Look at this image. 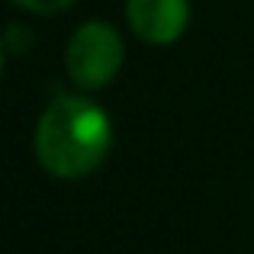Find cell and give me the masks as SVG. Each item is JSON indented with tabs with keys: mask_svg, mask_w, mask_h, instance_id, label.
Segmentation results:
<instances>
[{
	"mask_svg": "<svg viewBox=\"0 0 254 254\" xmlns=\"http://www.w3.org/2000/svg\"><path fill=\"white\" fill-rule=\"evenodd\" d=\"M113 142L110 116L87 97H58L36 126V158L64 180L87 177L103 164Z\"/></svg>",
	"mask_w": 254,
	"mask_h": 254,
	"instance_id": "1",
	"label": "cell"
},
{
	"mask_svg": "<svg viewBox=\"0 0 254 254\" xmlns=\"http://www.w3.org/2000/svg\"><path fill=\"white\" fill-rule=\"evenodd\" d=\"M123 39L110 23H84L81 29L71 36L68 52H64V64H68L71 81L84 90H103L106 84L116 81L119 68H123Z\"/></svg>",
	"mask_w": 254,
	"mask_h": 254,
	"instance_id": "2",
	"label": "cell"
},
{
	"mask_svg": "<svg viewBox=\"0 0 254 254\" xmlns=\"http://www.w3.org/2000/svg\"><path fill=\"white\" fill-rule=\"evenodd\" d=\"M126 19L142 42L171 45L184 36L190 23V3L187 0H129Z\"/></svg>",
	"mask_w": 254,
	"mask_h": 254,
	"instance_id": "3",
	"label": "cell"
},
{
	"mask_svg": "<svg viewBox=\"0 0 254 254\" xmlns=\"http://www.w3.org/2000/svg\"><path fill=\"white\" fill-rule=\"evenodd\" d=\"M13 3L23 6V10H29V13H39V16H52V13L68 10L74 0H13Z\"/></svg>",
	"mask_w": 254,
	"mask_h": 254,
	"instance_id": "4",
	"label": "cell"
}]
</instances>
